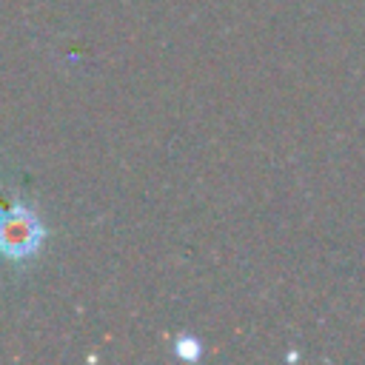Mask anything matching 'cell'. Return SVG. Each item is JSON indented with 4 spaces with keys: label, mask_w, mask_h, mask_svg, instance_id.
<instances>
[{
    "label": "cell",
    "mask_w": 365,
    "mask_h": 365,
    "mask_svg": "<svg viewBox=\"0 0 365 365\" xmlns=\"http://www.w3.org/2000/svg\"><path fill=\"white\" fill-rule=\"evenodd\" d=\"M46 240V225L40 222L37 211L29 205H0V254L6 259H29L40 251Z\"/></svg>",
    "instance_id": "obj_1"
},
{
    "label": "cell",
    "mask_w": 365,
    "mask_h": 365,
    "mask_svg": "<svg viewBox=\"0 0 365 365\" xmlns=\"http://www.w3.org/2000/svg\"><path fill=\"white\" fill-rule=\"evenodd\" d=\"M174 356L177 359H185V362H197L202 356V342L191 334H180L174 339Z\"/></svg>",
    "instance_id": "obj_2"
}]
</instances>
